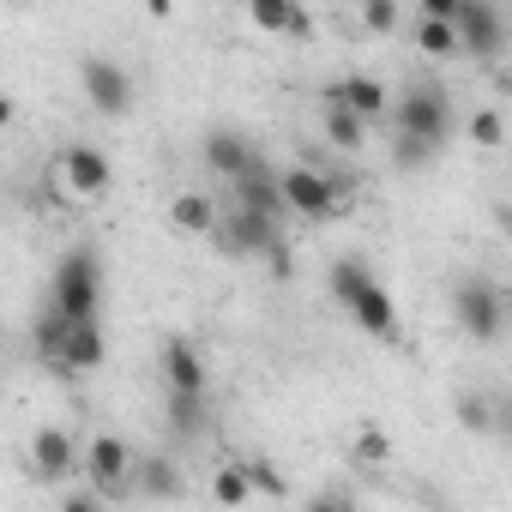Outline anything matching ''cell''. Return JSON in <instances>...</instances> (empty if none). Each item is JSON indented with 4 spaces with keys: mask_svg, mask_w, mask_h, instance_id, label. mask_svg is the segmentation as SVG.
Instances as JSON below:
<instances>
[{
    "mask_svg": "<svg viewBox=\"0 0 512 512\" xmlns=\"http://www.w3.org/2000/svg\"><path fill=\"white\" fill-rule=\"evenodd\" d=\"M302 512H350V500H338V494H320V500H308Z\"/></svg>",
    "mask_w": 512,
    "mask_h": 512,
    "instance_id": "28",
    "label": "cell"
},
{
    "mask_svg": "<svg viewBox=\"0 0 512 512\" xmlns=\"http://www.w3.org/2000/svg\"><path fill=\"white\" fill-rule=\"evenodd\" d=\"M500 434H506V440H512V398H506V404H500Z\"/></svg>",
    "mask_w": 512,
    "mask_h": 512,
    "instance_id": "30",
    "label": "cell"
},
{
    "mask_svg": "<svg viewBox=\"0 0 512 512\" xmlns=\"http://www.w3.org/2000/svg\"><path fill=\"white\" fill-rule=\"evenodd\" d=\"M133 482H139L151 500H175V494H181V464H175V458H163V452H145V458H139V470H133Z\"/></svg>",
    "mask_w": 512,
    "mask_h": 512,
    "instance_id": "16",
    "label": "cell"
},
{
    "mask_svg": "<svg viewBox=\"0 0 512 512\" xmlns=\"http://www.w3.org/2000/svg\"><path fill=\"white\" fill-rule=\"evenodd\" d=\"M278 223H284V217H266V211L235 205V211L217 223V235H223V247H229V253H247V260H278V253H284Z\"/></svg>",
    "mask_w": 512,
    "mask_h": 512,
    "instance_id": "7",
    "label": "cell"
},
{
    "mask_svg": "<svg viewBox=\"0 0 512 512\" xmlns=\"http://www.w3.org/2000/svg\"><path fill=\"white\" fill-rule=\"evenodd\" d=\"M350 452H356V464H386V458H392V440H386L380 428H356Z\"/></svg>",
    "mask_w": 512,
    "mask_h": 512,
    "instance_id": "23",
    "label": "cell"
},
{
    "mask_svg": "<svg viewBox=\"0 0 512 512\" xmlns=\"http://www.w3.org/2000/svg\"><path fill=\"white\" fill-rule=\"evenodd\" d=\"M326 284H332L338 308H344L368 338H380V344H398V338H404V314H398V302L386 296V284H380L362 260H332Z\"/></svg>",
    "mask_w": 512,
    "mask_h": 512,
    "instance_id": "1",
    "label": "cell"
},
{
    "mask_svg": "<svg viewBox=\"0 0 512 512\" xmlns=\"http://www.w3.org/2000/svg\"><path fill=\"white\" fill-rule=\"evenodd\" d=\"M169 223H175L181 235H211L223 217H217L211 193H175V199H169Z\"/></svg>",
    "mask_w": 512,
    "mask_h": 512,
    "instance_id": "15",
    "label": "cell"
},
{
    "mask_svg": "<svg viewBox=\"0 0 512 512\" xmlns=\"http://www.w3.org/2000/svg\"><path fill=\"white\" fill-rule=\"evenodd\" d=\"M49 308L73 326H91L97 308H103V260H97V247H73L61 253V266L49 278Z\"/></svg>",
    "mask_w": 512,
    "mask_h": 512,
    "instance_id": "2",
    "label": "cell"
},
{
    "mask_svg": "<svg viewBox=\"0 0 512 512\" xmlns=\"http://www.w3.org/2000/svg\"><path fill=\"white\" fill-rule=\"evenodd\" d=\"M61 512H103V506H97V494H73V500H67Z\"/></svg>",
    "mask_w": 512,
    "mask_h": 512,
    "instance_id": "29",
    "label": "cell"
},
{
    "mask_svg": "<svg viewBox=\"0 0 512 512\" xmlns=\"http://www.w3.org/2000/svg\"><path fill=\"white\" fill-rule=\"evenodd\" d=\"M428 157H434V151H428V145H416V139H398V145H392V163H398V169H422Z\"/></svg>",
    "mask_w": 512,
    "mask_h": 512,
    "instance_id": "25",
    "label": "cell"
},
{
    "mask_svg": "<svg viewBox=\"0 0 512 512\" xmlns=\"http://www.w3.org/2000/svg\"><path fill=\"white\" fill-rule=\"evenodd\" d=\"M211 494H217V506H247L260 488H253V470H247V464H223V470L211 476Z\"/></svg>",
    "mask_w": 512,
    "mask_h": 512,
    "instance_id": "21",
    "label": "cell"
},
{
    "mask_svg": "<svg viewBox=\"0 0 512 512\" xmlns=\"http://www.w3.org/2000/svg\"><path fill=\"white\" fill-rule=\"evenodd\" d=\"M320 115H326V139H332V145H344V151H362V145H368V121H362L356 109H344L338 97H326Z\"/></svg>",
    "mask_w": 512,
    "mask_h": 512,
    "instance_id": "19",
    "label": "cell"
},
{
    "mask_svg": "<svg viewBox=\"0 0 512 512\" xmlns=\"http://www.w3.org/2000/svg\"><path fill=\"white\" fill-rule=\"evenodd\" d=\"M163 380H169V422L193 428L199 422V398H205V356L193 350V338H169L163 344Z\"/></svg>",
    "mask_w": 512,
    "mask_h": 512,
    "instance_id": "4",
    "label": "cell"
},
{
    "mask_svg": "<svg viewBox=\"0 0 512 512\" xmlns=\"http://www.w3.org/2000/svg\"><path fill=\"white\" fill-rule=\"evenodd\" d=\"M103 320H91V326H73L67 332V344H61V356L49 362V368H61V374H91V368H103Z\"/></svg>",
    "mask_w": 512,
    "mask_h": 512,
    "instance_id": "14",
    "label": "cell"
},
{
    "mask_svg": "<svg viewBox=\"0 0 512 512\" xmlns=\"http://www.w3.org/2000/svg\"><path fill=\"white\" fill-rule=\"evenodd\" d=\"M205 163H211L229 187H241V181H253V175H266V163H260V151H253V139H241L235 127L205 133Z\"/></svg>",
    "mask_w": 512,
    "mask_h": 512,
    "instance_id": "9",
    "label": "cell"
},
{
    "mask_svg": "<svg viewBox=\"0 0 512 512\" xmlns=\"http://www.w3.org/2000/svg\"><path fill=\"white\" fill-rule=\"evenodd\" d=\"M506 290H494L488 278H464L458 290H452V314H458V326H464V338H476V344H500V332H506Z\"/></svg>",
    "mask_w": 512,
    "mask_h": 512,
    "instance_id": "6",
    "label": "cell"
},
{
    "mask_svg": "<svg viewBox=\"0 0 512 512\" xmlns=\"http://www.w3.org/2000/svg\"><path fill=\"white\" fill-rule=\"evenodd\" d=\"M31 464H37V476L61 482V476L73 470V440H67L61 428H43V434H37V446H31Z\"/></svg>",
    "mask_w": 512,
    "mask_h": 512,
    "instance_id": "17",
    "label": "cell"
},
{
    "mask_svg": "<svg viewBox=\"0 0 512 512\" xmlns=\"http://www.w3.org/2000/svg\"><path fill=\"white\" fill-rule=\"evenodd\" d=\"M416 49H422V55H434V61H446V55H464V43H458V25H452V19H428V13H422V25H416Z\"/></svg>",
    "mask_w": 512,
    "mask_h": 512,
    "instance_id": "20",
    "label": "cell"
},
{
    "mask_svg": "<svg viewBox=\"0 0 512 512\" xmlns=\"http://www.w3.org/2000/svg\"><path fill=\"white\" fill-rule=\"evenodd\" d=\"M458 422H464L470 434H500V404H488V398L464 392V398H458Z\"/></svg>",
    "mask_w": 512,
    "mask_h": 512,
    "instance_id": "22",
    "label": "cell"
},
{
    "mask_svg": "<svg viewBox=\"0 0 512 512\" xmlns=\"http://www.w3.org/2000/svg\"><path fill=\"white\" fill-rule=\"evenodd\" d=\"M85 470H91V482H103V488H127V482H133V470H139V458H133V446H127V440L97 434V440L85 446Z\"/></svg>",
    "mask_w": 512,
    "mask_h": 512,
    "instance_id": "12",
    "label": "cell"
},
{
    "mask_svg": "<svg viewBox=\"0 0 512 512\" xmlns=\"http://www.w3.org/2000/svg\"><path fill=\"white\" fill-rule=\"evenodd\" d=\"M362 19H368V31H392L398 25V7H392V0H368Z\"/></svg>",
    "mask_w": 512,
    "mask_h": 512,
    "instance_id": "26",
    "label": "cell"
},
{
    "mask_svg": "<svg viewBox=\"0 0 512 512\" xmlns=\"http://www.w3.org/2000/svg\"><path fill=\"white\" fill-rule=\"evenodd\" d=\"M392 127H398V139H416V145L440 151L452 139V97L440 85H410L392 103Z\"/></svg>",
    "mask_w": 512,
    "mask_h": 512,
    "instance_id": "3",
    "label": "cell"
},
{
    "mask_svg": "<svg viewBox=\"0 0 512 512\" xmlns=\"http://www.w3.org/2000/svg\"><path fill=\"white\" fill-rule=\"evenodd\" d=\"M247 470H253V488H260V494H284V476H278V470H272L266 458H253Z\"/></svg>",
    "mask_w": 512,
    "mask_h": 512,
    "instance_id": "27",
    "label": "cell"
},
{
    "mask_svg": "<svg viewBox=\"0 0 512 512\" xmlns=\"http://www.w3.org/2000/svg\"><path fill=\"white\" fill-rule=\"evenodd\" d=\"M458 43H464V55H500L506 49V13L494 0H464L458 7Z\"/></svg>",
    "mask_w": 512,
    "mask_h": 512,
    "instance_id": "11",
    "label": "cell"
},
{
    "mask_svg": "<svg viewBox=\"0 0 512 512\" xmlns=\"http://www.w3.org/2000/svg\"><path fill=\"white\" fill-rule=\"evenodd\" d=\"M278 187H284V205L296 211V217H338L344 205H350V181H338V175H326V169H308V163H296V169H284L278 175Z\"/></svg>",
    "mask_w": 512,
    "mask_h": 512,
    "instance_id": "5",
    "label": "cell"
},
{
    "mask_svg": "<svg viewBox=\"0 0 512 512\" xmlns=\"http://www.w3.org/2000/svg\"><path fill=\"white\" fill-rule=\"evenodd\" d=\"M247 19L260 25V31H284V37H302L308 31V13L296 7V0H253Z\"/></svg>",
    "mask_w": 512,
    "mask_h": 512,
    "instance_id": "18",
    "label": "cell"
},
{
    "mask_svg": "<svg viewBox=\"0 0 512 512\" xmlns=\"http://www.w3.org/2000/svg\"><path fill=\"white\" fill-rule=\"evenodd\" d=\"M470 139H476V145H500V139H506V121H500L494 109H476V115H470Z\"/></svg>",
    "mask_w": 512,
    "mask_h": 512,
    "instance_id": "24",
    "label": "cell"
},
{
    "mask_svg": "<svg viewBox=\"0 0 512 512\" xmlns=\"http://www.w3.org/2000/svg\"><path fill=\"white\" fill-rule=\"evenodd\" d=\"M79 85H85L91 109H103V115H127V103H133V79H127V67L109 61V55H91V61L79 67Z\"/></svg>",
    "mask_w": 512,
    "mask_h": 512,
    "instance_id": "10",
    "label": "cell"
},
{
    "mask_svg": "<svg viewBox=\"0 0 512 512\" xmlns=\"http://www.w3.org/2000/svg\"><path fill=\"white\" fill-rule=\"evenodd\" d=\"M326 97H338L344 109H356L362 121H386V109L398 103V97H386V85L380 79H368V73H344V79H332L326 85Z\"/></svg>",
    "mask_w": 512,
    "mask_h": 512,
    "instance_id": "13",
    "label": "cell"
},
{
    "mask_svg": "<svg viewBox=\"0 0 512 512\" xmlns=\"http://www.w3.org/2000/svg\"><path fill=\"white\" fill-rule=\"evenodd\" d=\"M55 175H61V187H67L73 199H103L109 181H115V169H109V157H103L97 145H67L61 163H55Z\"/></svg>",
    "mask_w": 512,
    "mask_h": 512,
    "instance_id": "8",
    "label": "cell"
}]
</instances>
